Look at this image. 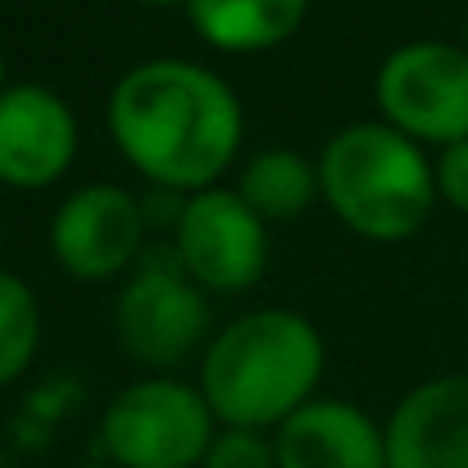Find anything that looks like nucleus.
I'll list each match as a JSON object with an SVG mask.
<instances>
[{"label": "nucleus", "instance_id": "f257e3e1", "mask_svg": "<svg viewBox=\"0 0 468 468\" xmlns=\"http://www.w3.org/2000/svg\"><path fill=\"white\" fill-rule=\"evenodd\" d=\"M110 133L142 177L196 196L223 177L246 123L218 73L191 59H151L114 82Z\"/></svg>", "mask_w": 468, "mask_h": 468}, {"label": "nucleus", "instance_id": "f03ea898", "mask_svg": "<svg viewBox=\"0 0 468 468\" xmlns=\"http://www.w3.org/2000/svg\"><path fill=\"white\" fill-rule=\"evenodd\" d=\"M323 378V336L292 310H255L228 323L200 364V396L228 428L264 432L310 405Z\"/></svg>", "mask_w": 468, "mask_h": 468}, {"label": "nucleus", "instance_id": "7ed1b4c3", "mask_svg": "<svg viewBox=\"0 0 468 468\" xmlns=\"http://www.w3.org/2000/svg\"><path fill=\"white\" fill-rule=\"evenodd\" d=\"M318 196L350 232L368 241H405L437 205V173L423 146L391 123H355L323 146Z\"/></svg>", "mask_w": 468, "mask_h": 468}, {"label": "nucleus", "instance_id": "20e7f679", "mask_svg": "<svg viewBox=\"0 0 468 468\" xmlns=\"http://www.w3.org/2000/svg\"><path fill=\"white\" fill-rule=\"evenodd\" d=\"M101 441L119 468H196L214 441V410L177 378H142L110 400Z\"/></svg>", "mask_w": 468, "mask_h": 468}, {"label": "nucleus", "instance_id": "39448f33", "mask_svg": "<svg viewBox=\"0 0 468 468\" xmlns=\"http://www.w3.org/2000/svg\"><path fill=\"white\" fill-rule=\"evenodd\" d=\"M378 110L410 142L455 146L468 137V50L410 41L378 69Z\"/></svg>", "mask_w": 468, "mask_h": 468}, {"label": "nucleus", "instance_id": "423d86ee", "mask_svg": "<svg viewBox=\"0 0 468 468\" xmlns=\"http://www.w3.org/2000/svg\"><path fill=\"white\" fill-rule=\"evenodd\" d=\"M177 264L209 292H246L264 278L269 228L241 191L205 186L177 209Z\"/></svg>", "mask_w": 468, "mask_h": 468}, {"label": "nucleus", "instance_id": "0eeeda50", "mask_svg": "<svg viewBox=\"0 0 468 468\" xmlns=\"http://www.w3.org/2000/svg\"><path fill=\"white\" fill-rule=\"evenodd\" d=\"M146 237V209L110 182L82 186L73 191L55 223H50V250L64 264V273L82 278V282H105L114 273H123Z\"/></svg>", "mask_w": 468, "mask_h": 468}, {"label": "nucleus", "instance_id": "6e6552de", "mask_svg": "<svg viewBox=\"0 0 468 468\" xmlns=\"http://www.w3.org/2000/svg\"><path fill=\"white\" fill-rule=\"evenodd\" d=\"M114 327L133 359L173 368L209 336V305L177 269L159 264L123 287L114 305Z\"/></svg>", "mask_w": 468, "mask_h": 468}, {"label": "nucleus", "instance_id": "1a4fd4ad", "mask_svg": "<svg viewBox=\"0 0 468 468\" xmlns=\"http://www.w3.org/2000/svg\"><path fill=\"white\" fill-rule=\"evenodd\" d=\"M78 155L73 110L37 82H14L0 91V182L37 191L64 177Z\"/></svg>", "mask_w": 468, "mask_h": 468}, {"label": "nucleus", "instance_id": "9d476101", "mask_svg": "<svg viewBox=\"0 0 468 468\" xmlns=\"http://www.w3.org/2000/svg\"><path fill=\"white\" fill-rule=\"evenodd\" d=\"M387 468H468V373L414 387L382 428Z\"/></svg>", "mask_w": 468, "mask_h": 468}, {"label": "nucleus", "instance_id": "9b49d317", "mask_svg": "<svg viewBox=\"0 0 468 468\" xmlns=\"http://www.w3.org/2000/svg\"><path fill=\"white\" fill-rule=\"evenodd\" d=\"M278 468H387L382 428L350 400H310L273 437Z\"/></svg>", "mask_w": 468, "mask_h": 468}, {"label": "nucleus", "instance_id": "f8f14e48", "mask_svg": "<svg viewBox=\"0 0 468 468\" xmlns=\"http://www.w3.org/2000/svg\"><path fill=\"white\" fill-rule=\"evenodd\" d=\"M305 9L310 0H186L191 27L228 55L282 46L305 23Z\"/></svg>", "mask_w": 468, "mask_h": 468}, {"label": "nucleus", "instance_id": "ddd939ff", "mask_svg": "<svg viewBox=\"0 0 468 468\" xmlns=\"http://www.w3.org/2000/svg\"><path fill=\"white\" fill-rule=\"evenodd\" d=\"M241 200L260 218H296L318 200V164L296 151H260L241 173Z\"/></svg>", "mask_w": 468, "mask_h": 468}, {"label": "nucleus", "instance_id": "4468645a", "mask_svg": "<svg viewBox=\"0 0 468 468\" xmlns=\"http://www.w3.org/2000/svg\"><path fill=\"white\" fill-rule=\"evenodd\" d=\"M41 341V310L23 278L0 269V387H9L37 355Z\"/></svg>", "mask_w": 468, "mask_h": 468}, {"label": "nucleus", "instance_id": "2eb2a0df", "mask_svg": "<svg viewBox=\"0 0 468 468\" xmlns=\"http://www.w3.org/2000/svg\"><path fill=\"white\" fill-rule=\"evenodd\" d=\"M200 468H278V455H273V441H264L260 432L223 428L214 432Z\"/></svg>", "mask_w": 468, "mask_h": 468}, {"label": "nucleus", "instance_id": "dca6fc26", "mask_svg": "<svg viewBox=\"0 0 468 468\" xmlns=\"http://www.w3.org/2000/svg\"><path fill=\"white\" fill-rule=\"evenodd\" d=\"M432 173H437V196L468 214V137L455 146H441V159L432 164Z\"/></svg>", "mask_w": 468, "mask_h": 468}, {"label": "nucleus", "instance_id": "f3484780", "mask_svg": "<svg viewBox=\"0 0 468 468\" xmlns=\"http://www.w3.org/2000/svg\"><path fill=\"white\" fill-rule=\"evenodd\" d=\"M142 5H186V0H142Z\"/></svg>", "mask_w": 468, "mask_h": 468}, {"label": "nucleus", "instance_id": "a211bd4d", "mask_svg": "<svg viewBox=\"0 0 468 468\" xmlns=\"http://www.w3.org/2000/svg\"><path fill=\"white\" fill-rule=\"evenodd\" d=\"M0 91H5V59H0Z\"/></svg>", "mask_w": 468, "mask_h": 468}, {"label": "nucleus", "instance_id": "6ab92c4d", "mask_svg": "<svg viewBox=\"0 0 468 468\" xmlns=\"http://www.w3.org/2000/svg\"><path fill=\"white\" fill-rule=\"evenodd\" d=\"M464 50H468V18H464Z\"/></svg>", "mask_w": 468, "mask_h": 468}]
</instances>
